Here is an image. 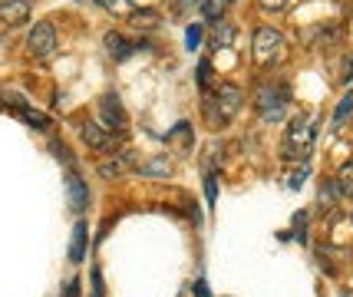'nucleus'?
Instances as JSON below:
<instances>
[{"label": "nucleus", "mask_w": 353, "mask_h": 297, "mask_svg": "<svg viewBox=\"0 0 353 297\" xmlns=\"http://www.w3.org/2000/svg\"><path fill=\"white\" fill-rule=\"evenodd\" d=\"M241 90L234 83H218L215 90H205L201 99V112H205V123L212 129H225L234 119V112L241 110Z\"/></svg>", "instance_id": "1"}, {"label": "nucleus", "mask_w": 353, "mask_h": 297, "mask_svg": "<svg viewBox=\"0 0 353 297\" xmlns=\"http://www.w3.org/2000/svg\"><path fill=\"white\" fill-rule=\"evenodd\" d=\"M314 139H317L314 116H310V112H301V116H294L291 125H288L281 152H284L288 162H304V158L310 156V149H314Z\"/></svg>", "instance_id": "2"}, {"label": "nucleus", "mask_w": 353, "mask_h": 297, "mask_svg": "<svg viewBox=\"0 0 353 297\" xmlns=\"http://www.w3.org/2000/svg\"><path fill=\"white\" fill-rule=\"evenodd\" d=\"M288 103H291V90L284 83H264L254 93V110L261 112L264 123H281L288 112Z\"/></svg>", "instance_id": "3"}, {"label": "nucleus", "mask_w": 353, "mask_h": 297, "mask_svg": "<svg viewBox=\"0 0 353 297\" xmlns=\"http://www.w3.org/2000/svg\"><path fill=\"white\" fill-rule=\"evenodd\" d=\"M284 50V37L274 27H258L254 30V40H251V53L258 63H274Z\"/></svg>", "instance_id": "4"}, {"label": "nucleus", "mask_w": 353, "mask_h": 297, "mask_svg": "<svg viewBox=\"0 0 353 297\" xmlns=\"http://www.w3.org/2000/svg\"><path fill=\"white\" fill-rule=\"evenodd\" d=\"M27 50H30L33 57H40V60L57 50V30H53L50 20H40V23L27 33Z\"/></svg>", "instance_id": "5"}, {"label": "nucleus", "mask_w": 353, "mask_h": 297, "mask_svg": "<svg viewBox=\"0 0 353 297\" xmlns=\"http://www.w3.org/2000/svg\"><path fill=\"white\" fill-rule=\"evenodd\" d=\"M79 136H83V142L90 145V149H96V152H109V149H116V132L112 129H106V125H99V123H83L79 125Z\"/></svg>", "instance_id": "6"}, {"label": "nucleus", "mask_w": 353, "mask_h": 297, "mask_svg": "<svg viewBox=\"0 0 353 297\" xmlns=\"http://www.w3.org/2000/svg\"><path fill=\"white\" fill-rule=\"evenodd\" d=\"M99 112H103V123H106V129H125L123 99H119L116 93H103V96H99Z\"/></svg>", "instance_id": "7"}, {"label": "nucleus", "mask_w": 353, "mask_h": 297, "mask_svg": "<svg viewBox=\"0 0 353 297\" xmlns=\"http://www.w3.org/2000/svg\"><path fill=\"white\" fill-rule=\"evenodd\" d=\"M30 20V0H0V23L20 27Z\"/></svg>", "instance_id": "8"}, {"label": "nucleus", "mask_w": 353, "mask_h": 297, "mask_svg": "<svg viewBox=\"0 0 353 297\" xmlns=\"http://www.w3.org/2000/svg\"><path fill=\"white\" fill-rule=\"evenodd\" d=\"M136 175H142V178H172V175H175V165H172L169 156H155V158H149V162L136 165Z\"/></svg>", "instance_id": "9"}, {"label": "nucleus", "mask_w": 353, "mask_h": 297, "mask_svg": "<svg viewBox=\"0 0 353 297\" xmlns=\"http://www.w3.org/2000/svg\"><path fill=\"white\" fill-rule=\"evenodd\" d=\"M106 50L116 57V60H129V57L136 53V43H132V40H125L123 33L112 30V33H106Z\"/></svg>", "instance_id": "10"}, {"label": "nucleus", "mask_w": 353, "mask_h": 297, "mask_svg": "<svg viewBox=\"0 0 353 297\" xmlns=\"http://www.w3.org/2000/svg\"><path fill=\"white\" fill-rule=\"evenodd\" d=\"M66 192H70V208L73 212H86V185L79 175H66Z\"/></svg>", "instance_id": "11"}, {"label": "nucleus", "mask_w": 353, "mask_h": 297, "mask_svg": "<svg viewBox=\"0 0 353 297\" xmlns=\"http://www.w3.org/2000/svg\"><path fill=\"white\" fill-rule=\"evenodd\" d=\"M132 162H136V152H132V149H123L119 156H116V158H109L106 165L99 169V175H103V178H112V175H123L125 169L132 165Z\"/></svg>", "instance_id": "12"}, {"label": "nucleus", "mask_w": 353, "mask_h": 297, "mask_svg": "<svg viewBox=\"0 0 353 297\" xmlns=\"http://www.w3.org/2000/svg\"><path fill=\"white\" fill-rule=\"evenodd\" d=\"M208 43H212V50L231 47V43H234V27H231L228 20H218V23H215V30L208 33Z\"/></svg>", "instance_id": "13"}, {"label": "nucleus", "mask_w": 353, "mask_h": 297, "mask_svg": "<svg viewBox=\"0 0 353 297\" xmlns=\"http://www.w3.org/2000/svg\"><path fill=\"white\" fill-rule=\"evenodd\" d=\"M86 258V225L83 221H77V228H73V248H70V261L73 265H79Z\"/></svg>", "instance_id": "14"}, {"label": "nucleus", "mask_w": 353, "mask_h": 297, "mask_svg": "<svg viewBox=\"0 0 353 297\" xmlns=\"http://www.w3.org/2000/svg\"><path fill=\"white\" fill-rule=\"evenodd\" d=\"M337 195H340V185L334 178H323L321 182V195H317V205L321 208H334L337 205Z\"/></svg>", "instance_id": "15"}, {"label": "nucleus", "mask_w": 353, "mask_h": 297, "mask_svg": "<svg viewBox=\"0 0 353 297\" xmlns=\"http://www.w3.org/2000/svg\"><path fill=\"white\" fill-rule=\"evenodd\" d=\"M337 185H340V195H347V198H353V158L350 162H343L337 172Z\"/></svg>", "instance_id": "16"}, {"label": "nucleus", "mask_w": 353, "mask_h": 297, "mask_svg": "<svg viewBox=\"0 0 353 297\" xmlns=\"http://www.w3.org/2000/svg\"><path fill=\"white\" fill-rule=\"evenodd\" d=\"M92 3H99L103 10H109V14H116V17L132 14V0H92Z\"/></svg>", "instance_id": "17"}, {"label": "nucleus", "mask_w": 353, "mask_h": 297, "mask_svg": "<svg viewBox=\"0 0 353 297\" xmlns=\"http://www.w3.org/2000/svg\"><path fill=\"white\" fill-rule=\"evenodd\" d=\"M350 116H353V96H343V99H340V106H337V112H334V125L340 129Z\"/></svg>", "instance_id": "18"}, {"label": "nucleus", "mask_w": 353, "mask_h": 297, "mask_svg": "<svg viewBox=\"0 0 353 297\" xmlns=\"http://www.w3.org/2000/svg\"><path fill=\"white\" fill-rule=\"evenodd\" d=\"M199 7H201V14L208 17V20H221V10H225V0H201Z\"/></svg>", "instance_id": "19"}, {"label": "nucleus", "mask_w": 353, "mask_h": 297, "mask_svg": "<svg viewBox=\"0 0 353 297\" xmlns=\"http://www.w3.org/2000/svg\"><path fill=\"white\" fill-rule=\"evenodd\" d=\"M185 33H188V37H185V47H188V50H195L201 40H205V27H199V23H192Z\"/></svg>", "instance_id": "20"}, {"label": "nucleus", "mask_w": 353, "mask_h": 297, "mask_svg": "<svg viewBox=\"0 0 353 297\" xmlns=\"http://www.w3.org/2000/svg\"><path fill=\"white\" fill-rule=\"evenodd\" d=\"M129 23H136V27H155V23H159V17H155V14H139V10H132V14H129Z\"/></svg>", "instance_id": "21"}, {"label": "nucleus", "mask_w": 353, "mask_h": 297, "mask_svg": "<svg viewBox=\"0 0 353 297\" xmlns=\"http://www.w3.org/2000/svg\"><path fill=\"white\" fill-rule=\"evenodd\" d=\"M205 195H208V205H215V198H218V182H215V175H208V178H205Z\"/></svg>", "instance_id": "22"}, {"label": "nucleus", "mask_w": 353, "mask_h": 297, "mask_svg": "<svg viewBox=\"0 0 353 297\" xmlns=\"http://www.w3.org/2000/svg\"><path fill=\"white\" fill-rule=\"evenodd\" d=\"M304 178H307V169H301V172H294L291 178H288V188H301V185H304Z\"/></svg>", "instance_id": "23"}, {"label": "nucleus", "mask_w": 353, "mask_h": 297, "mask_svg": "<svg viewBox=\"0 0 353 297\" xmlns=\"http://www.w3.org/2000/svg\"><path fill=\"white\" fill-rule=\"evenodd\" d=\"M258 3H261L264 10H284V3H288V0H258Z\"/></svg>", "instance_id": "24"}, {"label": "nucleus", "mask_w": 353, "mask_h": 297, "mask_svg": "<svg viewBox=\"0 0 353 297\" xmlns=\"http://www.w3.org/2000/svg\"><path fill=\"white\" fill-rule=\"evenodd\" d=\"M192 291H195V297H212V294H208V284H205V281H195V284H192Z\"/></svg>", "instance_id": "25"}, {"label": "nucleus", "mask_w": 353, "mask_h": 297, "mask_svg": "<svg viewBox=\"0 0 353 297\" xmlns=\"http://www.w3.org/2000/svg\"><path fill=\"white\" fill-rule=\"evenodd\" d=\"M192 3H201V0H179V7H175V10H179V14H185Z\"/></svg>", "instance_id": "26"}, {"label": "nucleus", "mask_w": 353, "mask_h": 297, "mask_svg": "<svg viewBox=\"0 0 353 297\" xmlns=\"http://www.w3.org/2000/svg\"><path fill=\"white\" fill-rule=\"evenodd\" d=\"M350 76H353V57H350Z\"/></svg>", "instance_id": "27"}, {"label": "nucleus", "mask_w": 353, "mask_h": 297, "mask_svg": "<svg viewBox=\"0 0 353 297\" xmlns=\"http://www.w3.org/2000/svg\"><path fill=\"white\" fill-rule=\"evenodd\" d=\"M225 3H234V0H225Z\"/></svg>", "instance_id": "28"}, {"label": "nucleus", "mask_w": 353, "mask_h": 297, "mask_svg": "<svg viewBox=\"0 0 353 297\" xmlns=\"http://www.w3.org/2000/svg\"><path fill=\"white\" fill-rule=\"evenodd\" d=\"M350 221H353V215H350Z\"/></svg>", "instance_id": "29"}]
</instances>
